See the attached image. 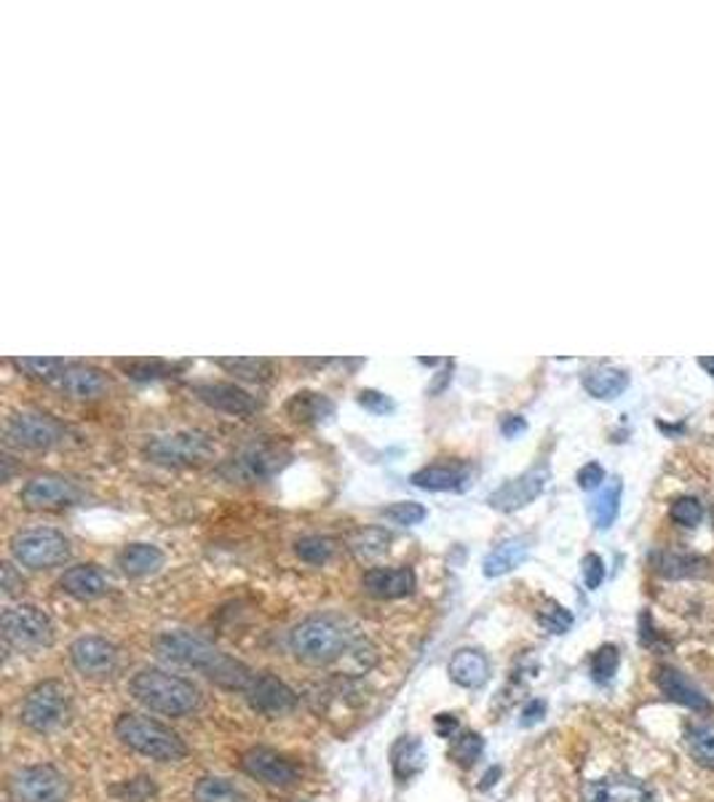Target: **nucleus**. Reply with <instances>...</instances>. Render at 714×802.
Returning a JSON list of instances; mask_svg holds the SVG:
<instances>
[{
	"label": "nucleus",
	"instance_id": "nucleus-51",
	"mask_svg": "<svg viewBox=\"0 0 714 802\" xmlns=\"http://www.w3.org/2000/svg\"><path fill=\"white\" fill-rule=\"evenodd\" d=\"M544 714H546V701H530L527 706L522 709L520 723L525 725V728H530V725L540 723V720H544Z\"/></svg>",
	"mask_w": 714,
	"mask_h": 802
},
{
	"label": "nucleus",
	"instance_id": "nucleus-11",
	"mask_svg": "<svg viewBox=\"0 0 714 802\" xmlns=\"http://www.w3.org/2000/svg\"><path fill=\"white\" fill-rule=\"evenodd\" d=\"M290 463V453L279 447H246L220 466L228 482H268Z\"/></svg>",
	"mask_w": 714,
	"mask_h": 802
},
{
	"label": "nucleus",
	"instance_id": "nucleus-22",
	"mask_svg": "<svg viewBox=\"0 0 714 802\" xmlns=\"http://www.w3.org/2000/svg\"><path fill=\"white\" fill-rule=\"evenodd\" d=\"M471 469L463 460H452V463H431L415 471L410 482L418 489H429V493H458L469 484Z\"/></svg>",
	"mask_w": 714,
	"mask_h": 802
},
{
	"label": "nucleus",
	"instance_id": "nucleus-5",
	"mask_svg": "<svg viewBox=\"0 0 714 802\" xmlns=\"http://www.w3.org/2000/svg\"><path fill=\"white\" fill-rule=\"evenodd\" d=\"M73 706L71 685L62 679H43L25 696L20 709L22 725L36 733H51L67 723Z\"/></svg>",
	"mask_w": 714,
	"mask_h": 802
},
{
	"label": "nucleus",
	"instance_id": "nucleus-32",
	"mask_svg": "<svg viewBox=\"0 0 714 802\" xmlns=\"http://www.w3.org/2000/svg\"><path fill=\"white\" fill-rule=\"evenodd\" d=\"M195 802H246L244 792H241L235 784H230L228 778L206 776L195 784L193 789Z\"/></svg>",
	"mask_w": 714,
	"mask_h": 802
},
{
	"label": "nucleus",
	"instance_id": "nucleus-40",
	"mask_svg": "<svg viewBox=\"0 0 714 802\" xmlns=\"http://www.w3.org/2000/svg\"><path fill=\"white\" fill-rule=\"evenodd\" d=\"M619 666H621V653L615 645H602V648L591 655V677H595L600 685L610 683V679L615 677V672H619Z\"/></svg>",
	"mask_w": 714,
	"mask_h": 802
},
{
	"label": "nucleus",
	"instance_id": "nucleus-25",
	"mask_svg": "<svg viewBox=\"0 0 714 802\" xmlns=\"http://www.w3.org/2000/svg\"><path fill=\"white\" fill-rule=\"evenodd\" d=\"M425 765H429V754H425V747L420 738L401 736L391 747V771H394L399 784L412 781L415 776H420L425 771Z\"/></svg>",
	"mask_w": 714,
	"mask_h": 802
},
{
	"label": "nucleus",
	"instance_id": "nucleus-1",
	"mask_svg": "<svg viewBox=\"0 0 714 802\" xmlns=\"http://www.w3.org/2000/svg\"><path fill=\"white\" fill-rule=\"evenodd\" d=\"M155 650H158L161 658L171 663H180L186 669H195V672L204 674L206 679H212L215 685L226 690H239L244 693L250 688L252 672L246 663L235 661L228 653H222L220 648H215L212 642H206L204 637L199 634H190L177 628V632H164L158 639H155Z\"/></svg>",
	"mask_w": 714,
	"mask_h": 802
},
{
	"label": "nucleus",
	"instance_id": "nucleus-54",
	"mask_svg": "<svg viewBox=\"0 0 714 802\" xmlns=\"http://www.w3.org/2000/svg\"><path fill=\"white\" fill-rule=\"evenodd\" d=\"M418 365L420 367H436V365H442V359H418Z\"/></svg>",
	"mask_w": 714,
	"mask_h": 802
},
{
	"label": "nucleus",
	"instance_id": "nucleus-48",
	"mask_svg": "<svg viewBox=\"0 0 714 802\" xmlns=\"http://www.w3.org/2000/svg\"><path fill=\"white\" fill-rule=\"evenodd\" d=\"M25 591V578L14 570V564L5 562L3 564V594L5 597H14V594Z\"/></svg>",
	"mask_w": 714,
	"mask_h": 802
},
{
	"label": "nucleus",
	"instance_id": "nucleus-2",
	"mask_svg": "<svg viewBox=\"0 0 714 802\" xmlns=\"http://www.w3.org/2000/svg\"><path fill=\"white\" fill-rule=\"evenodd\" d=\"M361 637L359 626L340 613H314L290 632V650L305 666H332L350 653Z\"/></svg>",
	"mask_w": 714,
	"mask_h": 802
},
{
	"label": "nucleus",
	"instance_id": "nucleus-18",
	"mask_svg": "<svg viewBox=\"0 0 714 802\" xmlns=\"http://www.w3.org/2000/svg\"><path fill=\"white\" fill-rule=\"evenodd\" d=\"M584 802H655V794L642 781L629 776H608L589 781L581 792Z\"/></svg>",
	"mask_w": 714,
	"mask_h": 802
},
{
	"label": "nucleus",
	"instance_id": "nucleus-30",
	"mask_svg": "<svg viewBox=\"0 0 714 802\" xmlns=\"http://www.w3.org/2000/svg\"><path fill=\"white\" fill-rule=\"evenodd\" d=\"M655 570L664 578L679 581V578H704L710 573V562L701 557H688V553H655L653 557Z\"/></svg>",
	"mask_w": 714,
	"mask_h": 802
},
{
	"label": "nucleus",
	"instance_id": "nucleus-38",
	"mask_svg": "<svg viewBox=\"0 0 714 802\" xmlns=\"http://www.w3.org/2000/svg\"><path fill=\"white\" fill-rule=\"evenodd\" d=\"M217 367L228 369L230 374L241 380H268L273 365L268 359H250V356H235V359H215Z\"/></svg>",
	"mask_w": 714,
	"mask_h": 802
},
{
	"label": "nucleus",
	"instance_id": "nucleus-15",
	"mask_svg": "<svg viewBox=\"0 0 714 802\" xmlns=\"http://www.w3.org/2000/svg\"><path fill=\"white\" fill-rule=\"evenodd\" d=\"M71 661L84 677H111L115 666H118V648H115L111 639L89 634V637H78L71 645Z\"/></svg>",
	"mask_w": 714,
	"mask_h": 802
},
{
	"label": "nucleus",
	"instance_id": "nucleus-49",
	"mask_svg": "<svg viewBox=\"0 0 714 802\" xmlns=\"http://www.w3.org/2000/svg\"><path fill=\"white\" fill-rule=\"evenodd\" d=\"M527 431V420L522 418V415H506L503 420H500V434H503L506 438H517L522 436Z\"/></svg>",
	"mask_w": 714,
	"mask_h": 802
},
{
	"label": "nucleus",
	"instance_id": "nucleus-31",
	"mask_svg": "<svg viewBox=\"0 0 714 802\" xmlns=\"http://www.w3.org/2000/svg\"><path fill=\"white\" fill-rule=\"evenodd\" d=\"M621 495H624V484H621V479H613V482L604 484L602 493L597 495L595 504H591V519H595L597 530L613 527V522L619 519V511H621Z\"/></svg>",
	"mask_w": 714,
	"mask_h": 802
},
{
	"label": "nucleus",
	"instance_id": "nucleus-26",
	"mask_svg": "<svg viewBox=\"0 0 714 802\" xmlns=\"http://www.w3.org/2000/svg\"><path fill=\"white\" fill-rule=\"evenodd\" d=\"M530 548L533 546H530V538H525V535L503 540V544H498L487 553L485 562H482V573H485L487 578H500V575L511 573V570L520 568L522 562H527Z\"/></svg>",
	"mask_w": 714,
	"mask_h": 802
},
{
	"label": "nucleus",
	"instance_id": "nucleus-14",
	"mask_svg": "<svg viewBox=\"0 0 714 802\" xmlns=\"http://www.w3.org/2000/svg\"><path fill=\"white\" fill-rule=\"evenodd\" d=\"M246 703H250L255 712L265 714V717H281V714H290L297 706L295 690L286 683H281L279 677H273L270 672H260L252 677L250 688L244 690Z\"/></svg>",
	"mask_w": 714,
	"mask_h": 802
},
{
	"label": "nucleus",
	"instance_id": "nucleus-47",
	"mask_svg": "<svg viewBox=\"0 0 714 802\" xmlns=\"http://www.w3.org/2000/svg\"><path fill=\"white\" fill-rule=\"evenodd\" d=\"M575 479H578L581 489L591 493V489L602 487V484H604V469L600 463H586L584 469L578 471V476H575Z\"/></svg>",
	"mask_w": 714,
	"mask_h": 802
},
{
	"label": "nucleus",
	"instance_id": "nucleus-37",
	"mask_svg": "<svg viewBox=\"0 0 714 802\" xmlns=\"http://www.w3.org/2000/svg\"><path fill=\"white\" fill-rule=\"evenodd\" d=\"M115 365L124 369L131 380H140V383H151V380H161L175 372V365L161 359H115Z\"/></svg>",
	"mask_w": 714,
	"mask_h": 802
},
{
	"label": "nucleus",
	"instance_id": "nucleus-36",
	"mask_svg": "<svg viewBox=\"0 0 714 802\" xmlns=\"http://www.w3.org/2000/svg\"><path fill=\"white\" fill-rule=\"evenodd\" d=\"M335 540L327 538V535H305L295 544L297 557L303 559L305 564H314V568H321V564L330 562L335 557Z\"/></svg>",
	"mask_w": 714,
	"mask_h": 802
},
{
	"label": "nucleus",
	"instance_id": "nucleus-35",
	"mask_svg": "<svg viewBox=\"0 0 714 802\" xmlns=\"http://www.w3.org/2000/svg\"><path fill=\"white\" fill-rule=\"evenodd\" d=\"M485 752V738L480 733H458L450 741V760L460 767H474Z\"/></svg>",
	"mask_w": 714,
	"mask_h": 802
},
{
	"label": "nucleus",
	"instance_id": "nucleus-7",
	"mask_svg": "<svg viewBox=\"0 0 714 802\" xmlns=\"http://www.w3.org/2000/svg\"><path fill=\"white\" fill-rule=\"evenodd\" d=\"M11 557L22 568L30 570H51L60 568L71 557V540L51 527H33L14 535L11 540Z\"/></svg>",
	"mask_w": 714,
	"mask_h": 802
},
{
	"label": "nucleus",
	"instance_id": "nucleus-27",
	"mask_svg": "<svg viewBox=\"0 0 714 802\" xmlns=\"http://www.w3.org/2000/svg\"><path fill=\"white\" fill-rule=\"evenodd\" d=\"M632 378L626 369L621 367H591L589 372L584 374V389L586 394L595 396L600 402H610V399H619L626 389H629Z\"/></svg>",
	"mask_w": 714,
	"mask_h": 802
},
{
	"label": "nucleus",
	"instance_id": "nucleus-44",
	"mask_svg": "<svg viewBox=\"0 0 714 802\" xmlns=\"http://www.w3.org/2000/svg\"><path fill=\"white\" fill-rule=\"evenodd\" d=\"M670 517L675 519L679 527H699L701 519H704V506L696 498H688V495H685V498H677L675 504H672Z\"/></svg>",
	"mask_w": 714,
	"mask_h": 802
},
{
	"label": "nucleus",
	"instance_id": "nucleus-39",
	"mask_svg": "<svg viewBox=\"0 0 714 802\" xmlns=\"http://www.w3.org/2000/svg\"><path fill=\"white\" fill-rule=\"evenodd\" d=\"M380 517L391 524H399V527H415V524L423 522L429 517V509L415 500H399V504H391L380 511Z\"/></svg>",
	"mask_w": 714,
	"mask_h": 802
},
{
	"label": "nucleus",
	"instance_id": "nucleus-52",
	"mask_svg": "<svg viewBox=\"0 0 714 802\" xmlns=\"http://www.w3.org/2000/svg\"><path fill=\"white\" fill-rule=\"evenodd\" d=\"M498 778H500V767H493V771L485 776V781H482V789H489L495 781H498Z\"/></svg>",
	"mask_w": 714,
	"mask_h": 802
},
{
	"label": "nucleus",
	"instance_id": "nucleus-34",
	"mask_svg": "<svg viewBox=\"0 0 714 802\" xmlns=\"http://www.w3.org/2000/svg\"><path fill=\"white\" fill-rule=\"evenodd\" d=\"M388 544H391V535L385 533V530L367 527V530H359L356 535H350L348 548L359 559H372V557H380V553L388 551Z\"/></svg>",
	"mask_w": 714,
	"mask_h": 802
},
{
	"label": "nucleus",
	"instance_id": "nucleus-9",
	"mask_svg": "<svg viewBox=\"0 0 714 802\" xmlns=\"http://www.w3.org/2000/svg\"><path fill=\"white\" fill-rule=\"evenodd\" d=\"M9 792L14 802H67L71 784L54 765H27L11 773Z\"/></svg>",
	"mask_w": 714,
	"mask_h": 802
},
{
	"label": "nucleus",
	"instance_id": "nucleus-16",
	"mask_svg": "<svg viewBox=\"0 0 714 802\" xmlns=\"http://www.w3.org/2000/svg\"><path fill=\"white\" fill-rule=\"evenodd\" d=\"M22 504L30 509H60V506H76L84 493L76 482L65 476H36L22 487Z\"/></svg>",
	"mask_w": 714,
	"mask_h": 802
},
{
	"label": "nucleus",
	"instance_id": "nucleus-33",
	"mask_svg": "<svg viewBox=\"0 0 714 802\" xmlns=\"http://www.w3.org/2000/svg\"><path fill=\"white\" fill-rule=\"evenodd\" d=\"M685 743H688V752L693 754L696 763L714 771V723L693 725L685 736Z\"/></svg>",
	"mask_w": 714,
	"mask_h": 802
},
{
	"label": "nucleus",
	"instance_id": "nucleus-46",
	"mask_svg": "<svg viewBox=\"0 0 714 802\" xmlns=\"http://www.w3.org/2000/svg\"><path fill=\"white\" fill-rule=\"evenodd\" d=\"M581 573H584V584L586 588H600L604 581V562L600 553H586L584 562H581Z\"/></svg>",
	"mask_w": 714,
	"mask_h": 802
},
{
	"label": "nucleus",
	"instance_id": "nucleus-41",
	"mask_svg": "<svg viewBox=\"0 0 714 802\" xmlns=\"http://www.w3.org/2000/svg\"><path fill=\"white\" fill-rule=\"evenodd\" d=\"M573 621H575L573 613H570V610H564L562 604L551 602V599L544 604V608L538 610V623L549 634H568L570 628H573Z\"/></svg>",
	"mask_w": 714,
	"mask_h": 802
},
{
	"label": "nucleus",
	"instance_id": "nucleus-29",
	"mask_svg": "<svg viewBox=\"0 0 714 802\" xmlns=\"http://www.w3.org/2000/svg\"><path fill=\"white\" fill-rule=\"evenodd\" d=\"M286 415L297 423H321L335 415V402L316 391H301L286 402Z\"/></svg>",
	"mask_w": 714,
	"mask_h": 802
},
{
	"label": "nucleus",
	"instance_id": "nucleus-20",
	"mask_svg": "<svg viewBox=\"0 0 714 802\" xmlns=\"http://www.w3.org/2000/svg\"><path fill=\"white\" fill-rule=\"evenodd\" d=\"M361 586L375 599H401L415 591L418 578H415V570L407 568V564H399V568H370L361 578Z\"/></svg>",
	"mask_w": 714,
	"mask_h": 802
},
{
	"label": "nucleus",
	"instance_id": "nucleus-24",
	"mask_svg": "<svg viewBox=\"0 0 714 802\" xmlns=\"http://www.w3.org/2000/svg\"><path fill=\"white\" fill-rule=\"evenodd\" d=\"M107 586H111L107 575L97 564H76V568L65 570V575L60 578L62 591L80 599V602L100 599L102 594H107Z\"/></svg>",
	"mask_w": 714,
	"mask_h": 802
},
{
	"label": "nucleus",
	"instance_id": "nucleus-42",
	"mask_svg": "<svg viewBox=\"0 0 714 802\" xmlns=\"http://www.w3.org/2000/svg\"><path fill=\"white\" fill-rule=\"evenodd\" d=\"M155 792H158V787H155V781L151 776L129 778V781L113 789L115 798L124 802H148L151 798H155Z\"/></svg>",
	"mask_w": 714,
	"mask_h": 802
},
{
	"label": "nucleus",
	"instance_id": "nucleus-17",
	"mask_svg": "<svg viewBox=\"0 0 714 802\" xmlns=\"http://www.w3.org/2000/svg\"><path fill=\"white\" fill-rule=\"evenodd\" d=\"M193 394L206 407L233 415V418H252V415H257L263 409V402L257 396H252L250 391H244L235 383H201L195 385Z\"/></svg>",
	"mask_w": 714,
	"mask_h": 802
},
{
	"label": "nucleus",
	"instance_id": "nucleus-3",
	"mask_svg": "<svg viewBox=\"0 0 714 802\" xmlns=\"http://www.w3.org/2000/svg\"><path fill=\"white\" fill-rule=\"evenodd\" d=\"M129 693L151 712L166 717H188L201 706V690L186 677L164 672V669H142L131 677Z\"/></svg>",
	"mask_w": 714,
	"mask_h": 802
},
{
	"label": "nucleus",
	"instance_id": "nucleus-4",
	"mask_svg": "<svg viewBox=\"0 0 714 802\" xmlns=\"http://www.w3.org/2000/svg\"><path fill=\"white\" fill-rule=\"evenodd\" d=\"M115 736L131 752L145 754L158 763H180L188 758V743L182 741L180 733L145 714H120L115 723Z\"/></svg>",
	"mask_w": 714,
	"mask_h": 802
},
{
	"label": "nucleus",
	"instance_id": "nucleus-19",
	"mask_svg": "<svg viewBox=\"0 0 714 802\" xmlns=\"http://www.w3.org/2000/svg\"><path fill=\"white\" fill-rule=\"evenodd\" d=\"M54 389L60 394H65L67 399H100V396L107 394L111 383H107L105 372L94 367H86V365H71L62 369L54 380Z\"/></svg>",
	"mask_w": 714,
	"mask_h": 802
},
{
	"label": "nucleus",
	"instance_id": "nucleus-50",
	"mask_svg": "<svg viewBox=\"0 0 714 802\" xmlns=\"http://www.w3.org/2000/svg\"><path fill=\"white\" fill-rule=\"evenodd\" d=\"M434 730L439 738H455L460 730V723L455 714H436L434 717Z\"/></svg>",
	"mask_w": 714,
	"mask_h": 802
},
{
	"label": "nucleus",
	"instance_id": "nucleus-53",
	"mask_svg": "<svg viewBox=\"0 0 714 802\" xmlns=\"http://www.w3.org/2000/svg\"><path fill=\"white\" fill-rule=\"evenodd\" d=\"M699 365H701V367H704V369H706V372H710V374H712V378H714V356H701V359H699Z\"/></svg>",
	"mask_w": 714,
	"mask_h": 802
},
{
	"label": "nucleus",
	"instance_id": "nucleus-13",
	"mask_svg": "<svg viewBox=\"0 0 714 802\" xmlns=\"http://www.w3.org/2000/svg\"><path fill=\"white\" fill-rule=\"evenodd\" d=\"M546 484H549V469L546 466H538V469H530L525 474L509 479L506 484H500L493 495L487 498L489 509L500 511V513H514L527 509L530 504L544 495Z\"/></svg>",
	"mask_w": 714,
	"mask_h": 802
},
{
	"label": "nucleus",
	"instance_id": "nucleus-23",
	"mask_svg": "<svg viewBox=\"0 0 714 802\" xmlns=\"http://www.w3.org/2000/svg\"><path fill=\"white\" fill-rule=\"evenodd\" d=\"M447 674L455 685L466 690H476L489 679V658L476 648H463L450 658Z\"/></svg>",
	"mask_w": 714,
	"mask_h": 802
},
{
	"label": "nucleus",
	"instance_id": "nucleus-45",
	"mask_svg": "<svg viewBox=\"0 0 714 802\" xmlns=\"http://www.w3.org/2000/svg\"><path fill=\"white\" fill-rule=\"evenodd\" d=\"M359 404L372 415H391L396 409V402L391 399L388 394H383V391H375V389L359 391Z\"/></svg>",
	"mask_w": 714,
	"mask_h": 802
},
{
	"label": "nucleus",
	"instance_id": "nucleus-6",
	"mask_svg": "<svg viewBox=\"0 0 714 802\" xmlns=\"http://www.w3.org/2000/svg\"><path fill=\"white\" fill-rule=\"evenodd\" d=\"M3 642L20 653L49 648L54 642V623L36 604H14L3 610Z\"/></svg>",
	"mask_w": 714,
	"mask_h": 802
},
{
	"label": "nucleus",
	"instance_id": "nucleus-43",
	"mask_svg": "<svg viewBox=\"0 0 714 802\" xmlns=\"http://www.w3.org/2000/svg\"><path fill=\"white\" fill-rule=\"evenodd\" d=\"M11 365L27 372L30 378L40 380H54L67 367L62 359H33V356H27V359H11Z\"/></svg>",
	"mask_w": 714,
	"mask_h": 802
},
{
	"label": "nucleus",
	"instance_id": "nucleus-12",
	"mask_svg": "<svg viewBox=\"0 0 714 802\" xmlns=\"http://www.w3.org/2000/svg\"><path fill=\"white\" fill-rule=\"evenodd\" d=\"M241 771L265 787H292L301 778V767L286 754L268 747H252L241 754Z\"/></svg>",
	"mask_w": 714,
	"mask_h": 802
},
{
	"label": "nucleus",
	"instance_id": "nucleus-28",
	"mask_svg": "<svg viewBox=\"0 0 714 802\" xmlns=\"http://www.w3.org/2000/svg\"><path fill=\"white\" fill-rule=\"evenodd\" d=\"M118 568L129 578H145L164 568V551L153 544H129L118 553Z\"/></svg>",
	"mask_w": 714,
	"mask_h": 802
},
{
	"label": "nucleus",
	"instance_id": "nucleus-10",
	"mask_svg": "<svg viewBox=\"0 0 714 802\" xmlns=\"http://www.w3.org/2000/svg\"><path fill=\"white\" fill-rule=\"evenodd\" d=\"M5 442L20 449H51L67 442V425L46 412H16L5 420Z\"/></svg>",
	"mask_w": 714,
	"mask_h": 802
},
{
	"label": "nucleus",
	"instance_id": "nucleus-21",
	"mask_svg": "<svg viewBox=\"0 0 714 802\" xmlns=\"http://www.w3.org/2000/svg\"><path fill=\"white\" fill-rule=\"evenodd\" d=\"M655 685L659 690L664 693L670 701L679 703V706H688L690 712H699V714H710L712 712V701L685 677L683 672L675 666H659L655 669Z\"/></svg>",
	"mask_w": 714,
	"mask_h": 802
},
{
	"label": "nucleus",
	"instance_id": "nucleus-8",
	"mask_svg": "<svg viewBox=\"0 0 714 802\" xmlns=\"http://www.w3.org/2000/svg\"><path fill=\"white\" fill-rule=\"evenodd\" d=\"M215 453V442L204 431H175V434L151 436L145 455L158 466H190L204 463Z\"/></svg>",
	"mask_w": 714,
	"mask_h": 802
}]
</instances>
